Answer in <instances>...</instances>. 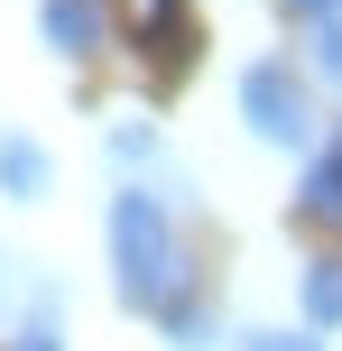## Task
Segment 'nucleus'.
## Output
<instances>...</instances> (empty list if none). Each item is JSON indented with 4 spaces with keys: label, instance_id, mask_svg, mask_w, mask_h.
Returning a JSON list of instances; mask_svg holds the SVG:
<instances>
[{
    "label": "nucleus",
    "instance_id": "nucleus-1",
    "mask_svg": "<svg viewBox=\"0 0 342 351\" xmlns=\"http://www.w3.org/2000/svg\"><path fill=\"white\" fill-rule=\"evenodd\" d=\"M111 278H121V305H148V315L185 287L176 222H167V204L148 185H121V194H111Z\"/></svg>",
    "mask_w": 342,
    "mask_h": 351
},
{
    "label": "nucleus",
    "instance_id": "nucleus-2",
    "mask_svg": "<svg viewBox=\"0 0 342 351\" xmlns=\"http://www.w3.org/2000/svg\"><path fill=\"white\" fill-rule=\"evenodd\" d=\"M241 121L269 148H315V102H306V84H296V65H278V56H259V65L241 74Z\"/></svg>",
    "mask_w": 342,
    "mask_h": 351
},
{
    "label": "nucleus",
    "instance_id": "nucleus-3",
    "mask_svg": "<svg viewBox=\"0 0 342 351\" xmlns=\"http://www.w3.org/2000/svg\"><path fill=\"white\" fill-rule=\"evenodd\" d=\"M37 28H47L56 56H93L102 47V10L93 0H37Z\"/></svg>",
    "mask_w": 342,
    "mask_h": 351
},
{
    "label": "nucleus",
    "instance_id": "nucleus-4",
    "mask_svg": "<svg viewBox=\"0 0 342 351\" xmlns=\"http://www.w3.org/2000/svg\"><path fill=\"white\" fill-rule=\"evenodd\" d=\"M47 185H56V158H47L37 139H19V130H10V139H0V194H10V204H37Z\"/></svg>",
    "mask_w": 342,
    "mask_h": 351
},
{
    "label": "nucleus",
    "instance_id": "nucleus-5",
    "mask_svg": "<svg viewBox=\"0 0 342 351\" xmlns=\"http://www.w3.org/2000/svg\"><path fill=\"white\" fill-rule=\"evenodd\" d=\"M296 213H306V222H333V231H342V148L306 167V185H296Z\"/></svg>",
    "mask_w": 342,
    "mask_h": 351
},
{
    "label": "nucleus",
    "instance_id": "nucleus-6",
    "mask_svg": "<svg viewBox=\"0 0 342 351\" xmlns=\"http://www.w3.org/2000/svg\"><path fill=\"white\" fill-rule=\"evenodd\" d=\"M121 10V28L139 37V47H167V37L185 28V0H111Z\"/></svg>",
    "mask_w": 342,
    "mask_h": 351
},
{
    "label": "nucleus",
    "instance_id": "nucleus-7",
    "mask_svg": "<svg viewBox=\"0 0 342 351\" xmlns=\"http://www.w3.org/2000/svg\"><path fill=\"white\" fill-rule=\"evenodd\" d=\"M306 324H315V333L342 324V259H315L306 268Z\"/></svg>",
    "mask_w": 342,
    "mask_h": 351
},
{
    "label": "nucleus",
    "instance_id": "nucleus-8",
    "mask_svg": "<svg viewBox=\"0 0 342 351\" xmlns=\"http://www.w3.org/2000/svg\"><path fill=\"white\" fill-rule=\"evenodd\" d=\"M158 315H167V333H176V351H213V315H204V305L185 296V287L158 305Z\"/></svg>",
    "mask_w": 342,
    "mask_h": 351
},
{
    "label": "nucleus",
    "instance_id": "nucleus-9",
    "mask_svg": "<svg viewBox=\"0 0 342 351\" xmlns=\"http://www.w3.org/2000/svg\"><path fill=\"white\" fill-rule=\"evenodd\" d=\"M315 74H324V84H342V10L315 19Z\"/></svg>",
    "mask_w": 342,
    "mask_h": 351
},
{
    "label": "nucleus",
    "instance_id": "nucleus-10",
    "mask_svg": "<svg viewBox=\"0 0 342 351\" xmlns=\"http://www.w3.org/2000/svg\"><path fill=\"white\" fill-rule=\"evenodd\" d=\"M111 158H121V167H148V158H158V139H148L139 121H121V130H111Z\"/></svg>",
    "mask_w": 342,
    "mask_h": 351
},
{
    "label": "nucleus",
    "instance_id": "nucleus-11",
    "mask_svg": "<svg viewBox=\"0 0 342 351\" xmlns=\"http://www.w3.org/2000/svg\"><path fill=\"white\" fill-rule=\"evenodd\" d=\"M10 351H65V342H56V296L37 305V324H28V333H10Z\"/></svg>",
    "mask_w": 342,
    "mask_h": 351
},
{
    "label": "nucleus",
    "instance_id": "nucleus-12",
    "mask_svg": "<svg viewBox=\"0 0 342 351\" xmlns=\"http://www.w3.org/2000/svg\"><path fill=\"white\" fill-rule=\"evenodd\" d=\"M250 351H324L315 333H250Z\"/></svg>",
    "mask_w": 342,
    "mask_h": 351
},
{
    "label": "nucleus",
    "instance_id": "nucleus-13",
    "mask_svg": "<svg viewBox=\"0 0 342 351\" xmlns=\"http://www.w3.org/2000/svg\"><path fill=\"white\" fill-rule=\"evenodd\" d=\"M278 10H296V19H333L342 0H278Z\"/></svg>",
    "mask_w": 342,
    "mask_h": 351
}]
</instances>
